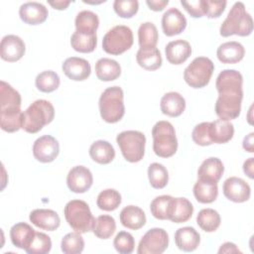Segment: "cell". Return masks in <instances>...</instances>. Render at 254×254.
Here are the masks:
<instances>
[{
  "label": "cell",
  "instance_id": "cell-18",
  "mask_svg": "<svg viewBox=\"0 0 254 254\" xmlns=\"http://www.w3.org/2000/svg\"><path fill=\"white\" fill-rule=\"evenodd\" d=\"M49 15L45 5L39 2H26L20 6L19 16L28 25H39L44 23Z\"/></svg>",
  "mask_w": 254,
  "mask_h": 254
},
{
  "label": "cell",
  "instance_id": "cell-34",
  "mask_svg": "<svg viewBox=\"0 0 254 254\" xmlns=\"http://www.w3.org/2000/svg\"><path fill=\"white\" fill-rule=\"evenodd\" d=\"M75 28L77 32L96 34V30L99 26L98 16L89 10L80 11L75 17Z\"/></svg>",
  "mask_w": 254,
  "mask_h": 254
},
{
  "label": "cell",
  "instance_id": "cell-26",
  "mask_svg": "<svg viewBox=\"0 0 254 254\" xmlns=\"http://www.w3.org/2000/svg\"><path fill=\"white\" fill-rule=\"evenodd\" d=\"M36 231L26 222H18L10 229V238L14 246L26 250L32 242Z\"/></svg>",
  "mask_w": 254,
  "mask_h": 254
},
{
  "label": "cell",
  "instance_id": "cell-50",
  "mask_svg": "<svg viewBox=\"0 0 254 254\" xmlns=\"http://www.w3.org/2000/svg\"><path fill=\"white\" fill-rule=\"evenodd\" d=\"M218 253H241V251L238 249L236 244L232 242H225L218 249Z\"/></svg>",
  "mask_w": 254,
  "mask_h": 254
},
{
  "label": "cell",
  "instance_id": "cell-15",
  "mask_svg": "<svg viewBox=\"0 0 254 254\" xmlns=\"http://www.w3.org/2000/svg\"><path fill=\"white\" fill-rule=\"evenodd\" d=\"M26 51L24 41L16 35H6L2 38L0 44L1 59L14 63L22 59Z\"/></svg>",
  "mask_w": 254,
  "mask_h": 254
},
{
  "label": "cell",
  "instance_id": "cell-12",
  "mask_svg": "<svg viewBox=\"0 0 254 254\" xmlns=\"http://www.w3.org/2000/svg\"><path fill=\"white\" fill-rule=\"evenodd\" d=\"M60 153L58 140L51 135H44L38 138L33 145V155L41 163L53 162Z\"/></svg>",
  "mask_w": 254,
  "mask_h": 254
},
{
  "label": "cell",
  "instance_id": "cell-48",
  "mask_svg": "<svg viewBox=\"0 0 254 254\" xmlns=\"http://www.w3.org/2000/svg\"><path fill=\"white\" fill-rule=\"evenodd\" d=\"M227 2L226 1H211V0H204V8H205V15L207 18H218L223 11L225 10Z\"/></svg>",
  "mask_w": 254,
  "mask_h": 254
},
{
  "label": "cell",
  "instance_id": "cell-45",
  "mask_svg": "<svg viewBox=\"0 0 254 254\" xmlns=\"http://www.w3.org/2000/svg\"><path fill=\"white\" fill-rule=\"evenodd\" d=\"M113 245L120 254H130L135 247V240L131 233L127 231H120L114 238Z\"/></svg>",
  "mask_w": 254,
  "mask_h": 254
},
{
  "label": "cell",
  "instance_id": "cell-27",
  "mask_svg": "<svg viewBox=\"0 0 254 254\" xmlns=\"http://www.w3.org/2000/svg\"><path fill=\"white\" fill-rule=\"evenodd\" d=\"M193 213L191 202L186 197H173L169 220L175 223L188 221Z\"/></svg>",
  "mask_w": 254,
  "mask_h": 254
},
{
  "label": "cell",
  "instance_id": "cell-23",
  "mask_svg": "<svg viewBox=\"0 0 254 254\" xmlns=\"http://www.w3.org/2000/svg\"><path fill=\"white\" fill-rule=\"evenodd\" d=\"M224 172V166L220 159L209 157L205 159L197 171V179L218 183Z\"/></svg>",
  "mask_w": 254,
  "mask_h": 254
},
{
  "label": "cell",
  "instance_id": "cell-17",
  "mask_svg": "<svg viewBox=\"0 0 254 254\" xmlns=\"http://www.w3.org/2000/svg\"><path fill=\"white\" fill-rule=\"evenodd\" d=\"M187 19L178 8L168 9L162 16V29L166 36L181 34L187 28Z\"/></svg>",
  "mask_w": 254,
  "mask_h": 254
},
{
  "label": "cell",
  "instance_id": "cell-30",
  "mask_svg": "<svg viewBox=\"0 0 254 254\" xmlns=\"http://www.w3.org/2000/svg\"><path fill=\"white\" fill-rule=\"evenodd\" d=\"M90 158L101 165L109 164L115 158V150L113 146L105 140H97L93 142L89 148Z\"/></svg>",
  "mask_w": 254,
  "mask_h": 254
},
{
  "label": "cell",
  "instance_id": "cell-24",
  "mask_svg": "<svg viewBox=\"0 0 254 254\" xmlns=\"http://www.w3.org/2000/svg\"><path fill=\"white\" fill-rule=\"evenodd\" d=\"M245 55V49L242 44L231 41L221 44L216 51L217 59L222 64H236L240 62Z\"/></svg>",
  "mask_w": 254,
  "mask_h": 254
},
{
  "label": "cell",
  "instance_id": "cell-28",
  "mask_svg": "<svg viewBox=\"0 0 254 254\" xmlns=\"http://www.w3.org/2000/svg\"><path fill=\"white\" fill-rule=\"evenodd\" d=\"M209 135L212 144L227 143L234 135V126L229 121L217 119L209 122Z\"/></svg>",
  "mask_w": 254,
  "mask_h": 254
},
{
  "label": "cell",
  "instance_id": "cell-41",
  "mask_svg": "<svg viewBox=\"0 0 254 254\" xmlns=\"http://www.w3.org/2000/svg\"><path fill=\"white\" fill-rule=\"evenodd\" d=\"M173 196L171 195H159L155 197L150 204V210L152 215L160 220L169 219Z\"/></svg>",
  "mask_w": 254,
  "mask_h": 254
},
{
  "label": "cell",
  "instance_id": "cell-44",
  "mask_svg": "<svg viewBox=\"0 0 254 254\" xmlns=\"http://www.w3.org/2000/svg\"><path fill=\"white\" fill-rule=\"evenodd\" d=\"M113 9L119 17L129 19L138 12L139 2L137 0H115Z\"/></svg>",
  "mask_w": 254,
  "mask_h": 254
},
{
  "label": "cell",
  "instance_id": "cell-33",
  "mask_svg": "<svg viewBox=\"0 0 254 254\" xmlns=\"http://www.w3.org/2000/svg\"><path fill=\"white\" fill-rule=\"evenodd\" d=\"M71 48L78 53H91L95 50L97 45L96 34L80 33L75 31L70 38Z\"/></svg>",
  "mask_w": 254,
  "mask_h": 254
},
{
  "label": "cell",
  "instance_id": "cell-20",
  "mask_svg": "<svg viewBox=\"0 0 254 254\" xmlns=\"http://www.w3.org/2000/svg\"><path fill=\"white\" fill-rule=\"evenodd\" d=\"M165 54L168 62L172 64H182L191 55V47L188 41L179 39L167 44Z\"/></svg>",
  "mask_w": 254,
  "mask_h": 254
},
{
  "label": "cell",
  "instance_id": "cell-32",
  "mask_svg": "<svg viewBox=\"0 0 254 254\" xmlns=\"http://www.w3.org/2000/svg\"><path fill=\"white\" fill-rule=\"evenodd\" d=\"M138 64L147 70H156L162 65V56L157 48L154 49H139L136 54Z\"/></svg>",
  "mask_w": 254,
  "mask_h": 254
},
{
  "label": "cell",
  "instance_id": "cell-42",
  "mask_svg": "<svg viewBox=\"0 0 254 254\" xmlns=\"http://www.w3.org/2000/svg\"><path fill=\"white\" fill-rule=\"evenodd\" d=\"M61 248L64 254H79L84 249V240L80 233L69 232L63 237Z\"/></svg>",
  "mask_w": 254,
  "mask_h": 254
},
{
  "label": "cell",
  "instance_id": "cell-40",
  "mask_svg": "<svg viewBox=\"0 0 254 254\" xmlns=\"http://www.w3.org/2000/svg\"><path fill=\"white\" fill-rule=\"evenodd\" d=\"M150 185L157 190L164 189L169 182V173L166 167L159 163H152L148 168Z\"/></svg>",
  "mask_w": 254,
  "mask_h": 254
},
{
  "label": "cell",
  "instance_id": "cell-37",
  "mask_svg": "<svg viewBox=\"0 0 254 254\" xmlns=\"http://www.w3.org/2000/svg\"><path fill=\"white\" fill-rule=\"evenodd\" d=\"M221 222L219 213L212 208H203L199 210L196 216L197 225L205 232L215 231Z\"/></svg>",
  "mask_w": 254,
  "mask_h": 254
},
{
  "label": "cell",
  "instance_id": "cell-5",
  "mask_svg": "<svg viewBox=\"0 0 254 254\" xmlns=\"http://www.w3.org/2000/svg\"><path fill=\"white\" fill-rule=\"evenodd\" d=\"M124 93L119 86L107 87L99 97V111L101 118L107 123H116L125 114L123 102Z\"/></svg>",
  "mask_w": 254,
  "mask_h": 254
},
{
  "label": "cell",
  "instance_id": "cell-38",
  "mask_svg": "<svg viewBox=\"0 0 254 254\" xmlns=\"http://www.w3.org/2000/svg\"><path fill=\"white\" fill-rule=\"evenodd\" d=\"M121 194L118 190L114 189H106L99 192L96 199V204L101 210L112 211L121 204Z\"/></svg>",
  "mask_w": 254,
  "mask_h": 254
},
{
  "label": "cell",
  "instance_id": "cell-47",
  "mask_svg": "<svg viewBox=\"0 0 254 254\" xmlns=\"http://www.w3.org/2000/svg\"><path fill=\"white\" fill-rule=\"evenodd\" d=\"M182 6L186 11L193 18H200L205 15L204 0H194V1H181Z\"/></svg>",
  "mask_w": 254,
  "mask_h": 254
},
{
  "label": "cell",
  "instance_id": "cell-1",
  "mask_svg": "<svg viewBox=\"0 0 254 254\" xmlns=\"http://www.w3.org/2000/svg\"><path fill=\"white\" fill-rule=\"evenodd\" d=\"M243 77L235 69H223L216 78L215 87L218 98L215 102V113L221 120L230 121L240 115L243 98Z\"/></svg>",
  "mask_w": 254,
  "mask_h": 254
},
{
  "label": "cell",
  "instance_id": "cell-2",
  "mask_svg": "<svg viewBox=\"0 0 254 254\" xmlns=\"http://www.w3.org/2000/svg\"><path fill=\"white\" fill-rule=\"evenodd\" d=\"M21 95L9 83L0 81V126L8 133H13L22 128Z\"/></svg>",
  "mask_w": 254,
  "mask_h": 254
},
{
  "label": "cell",
  "instance_id": "cell-16",
  "mask_svg": "<svg viewBox=\"0 0 254 254\" xmlns=\"http://www.w3.org/2000/svg\"><path fill=\"white\" fill-rule=\"evenodd\" d=\"M62 69L69 79L74 81L86 79L91 72L90 64L86 60L77 57L67 58L63 63Z\"/></svg>",
  "mask_w": 254,
  "mask_h": 254
},
{
  "label": "cell",
  "instance_id": "cell-51",
  "mask_svg": "<svg viewBox=\"0 0 254 254\" xmlns=\"http://www.w3.org/2000/svg\"><path fill=\"white\" fill-rule=\"evenodd\" d=\"M254 158L247 159L243 164V172L250 179L254 178Z\"/></svg>",
  "mask_w": 254,
  "mask_h": 254
},
{
  "label": "cell",
  "instance_id": "cell-46",
  "mask_svg": "<svg viewBox=\"0 0 254 254\" xmlns=\"http://www.w3.org/2000/svg\"><path fill=\"white\" fill-rule=\"evenodd\" d=\"M193 142L199 146H209L212 144L209 135V122H201L193 128L191 132Z\"/></svg>",
  "mask_w": 254,
  "mask_h": 254
},
{
  "label": "cell",
  "instance_id": "cell-11",
  "mask_svg": "<svg viewBox=\"0 0 254 254\" xmlns=\"http://www.w3.org/2000/svg\"><path fill=\"white\" fill-rule=\"evenodd\" d=\"M169 235L163 228L155 227L149 229L141 238L138 254H162L168 248Z\"/></svg>",
  "mask_w": 254,
  "mask_h": 254
},
{
  "label": "cell",
  "instance_id": "cell-10",
  "mask_svg": "<svg viewBox=\"0 0 254 254\" xmlns=\"http://www.w3.org/2000/svg\"><path fill=\"white\" fill-rule=\"evenodd\" d=\"M214 70V64L206 57H197L186 67L185 81L192 88H201L208 84Z\"/></svg>",
  "mask_w": 254,
  "mask_h": 254
},
{
  "label": "cell",
  "instance_id": "cell-52",
  "mask_svg": "<svg viewBox=\"0 0 254 254\" xmlns=\"http://www.w3.org/2000/svg\"><path fill=\"white\" fill-rule=\"evenodd\" d=\"M253 137H254V133L251 132L249 133L247 136L244 137L243 139V149L249 153H253L254 152V145H253Z\"/></svg>",
  "mask_w": 254,
  "mask_h": 254
},
{
  "label": "cell",
  "instance_id": "cell-43",
  "mask_svg": "<svg viewBox=\"0 0 254 254\" xmlns=\"http://www.w3.org/2000/svg\"><path fill=\"white\" fill-rule=\"evenodd\" d=\"M52 249V240L49 235L43 232L35 233V236L25 250L28 254H47Z\"/></svg>",
  "mask_w": 254,
  "mask_h": 254
},
{
  "label": "cell",
  "instance_id": "cell-6",
  "mask_svg": "<svg viewBox=\"0 0 254 254\" xmlns=\"http://www.w3.org/2000/svg\"><path fill=\"white\" fill-rule=\"evenodd\" d=\"M153 150L161 158H170L178 150V139L172 123L169 121H158L153 129Z\"/></svg>",
  "mask_w": 254,
  "mask_h": 254
},
{
  "label": "cell",
  "instance_id": "cell-49",
  "mask_svg": "<svg viewBox=\"0 0 254 254\" xmlns=\"http://www.w3.org/2000/svg\"><path fill=\"white\" fill-rule=\"evenodd\" d=\"M146 4L148 7L156 12L164 10V8L169 4L168 0H147Z\"/></svg>",
  "mask_w": 254,
  "mask_h": 254
},
{
  "label": "cell",
  "instance_id": "cell-14",
  "mask_svg": "<svg viewBox=\"0 0 254 254\" xmlns=\"http://www.w3.org/2000/svg\"><path fill=\"white\" fill-rule=\"evenodd\" d=\"M224 196L233 202H244L250 198V186L241 178L230 177L226 179L222 187Z\"/></svg>",
  "mask_w": 254,
  "mask_h": 254
},
{
  "label": "cell",
  "instance_id": "cell-31",
  "mask_svg": "<svg viewBox=\"0 0 254 254\" xmlns=\"http://www.w3.org/2000/svg\"><path fill=\"white\" fill-rule=\"evenodd\" d=\"M193 195L200 203L213 202L218 195L217 183L198 179L193 186Z\"/></svg>",
  "mask_w": 254,
  "mask_h": 254
},
{
  "label": "cell",
  "instance_id": "cell-53",
  "mask_svg": "<svg viewBox=\"0 0 254 254\" xmlns=\"http://www.w3.org/2000/svg\"><path fill=\"white\" fill-rule=\"evenodd\" d=\"M48 3L57 10H64L70 4V1H63V0H56V1H48Z\"/></svg>",
  "mask_w": 254,
  "mask_h": 254
},
{
  "label": "cell",
  "instance_id": "cell-3",
  "mask_svg": "<svg viewBox=\"0 0 254 254\" xmlns=\"http://www.w3.org/2000/svg\"><path fill=\"white\" fill-rule=\"evenodd\" d=\"M55 117L53 104L45 99L34 101L22 114V129L27 133L35 134L50 124Z\"/></svg>",
  "mask_w": 254,
  "mask_h": 254
},
{
  "label": "cell",
  "instance_id": "cell-36",
  "mask_svg": "<svg viewBox=\"0 0 254 254\" xmlns=\"http://www.w3.org/2000/svg\"><path fill=\"white\" fill-rule=\"evenodd\" d=\"M115 230L116 222L111 215L103 214L95 218L92 231L97 238L108 239L114 234Z\"/></svg>",
  "mask_w": 254,
  "mask_h": 254
},
{
  "label": "cell",
  "instance_id": "cell-29",
  "mask_svg": "<svg viewBox=\"0 0 254 254\" xmlns=\"http://www.w3.org/2000/svg\"><path fill=\"white\" fill-rule=\"evenodd\" d=\"M95 73L102 81H112L120 76L121 66L115 60L101 58L95 64Z\"/></svg>",
  "mask_w": 254,
  "mask_h": 254
},
{
  "label": "cell",
  "instance_id": "cell-9",
  "mask_svg": "<svg viewBox=\"0 0 254 254\" xmlns=\"http://www.w3.org/2000/svg\"><path fill=\"white\" fill-rule=\"evenodd\" d=\"M132 30L125 25H117L110 29L102 39V49L105 53L118 56L128 51L133 45Z\"/></svg>",
  "mask_w": 254,
  "mask_h": 254
},
{
  "label": "cell",
  "instance_id": "cell-21",
  "mask_svg": "<svg viewBox=\"0 0 254 254\" xmlns=\"http://www.w3.org/2000/svg\"><path fill=\"white\" fill-rule=\"evenodd\" d=\"M160 107L163 114L170 117H178L186 109V100L179 92L170 91L165 93L161 98Z\"/></svg>",
  "mask_w": 254,
  "mask_h": 254
},
{
  "label": "cell",
  "instance_id": "cell-19",
  "mask_svg": "<svg viewBox=\"0 0 254 254\" xmlns=\"http://www.w3.org/2000/svg\"><path fill=\"white\" fill-rule=\"evenodd\" d=\"M29 219L35 226L48 231H54L58 229L61 224L59 214L55 210L47 208L34 209L31 211Z\"/></svg>",
  "mask_w": 254,
  "mask_h": 254
},
{
  "label": "cell",
  "instance_id": "cell-22",
  "mask_svg": "<svg viewBox=\"0 0 254 254\" xmlns=\"http://www.w3.org/2000/svg\"><path fill=\"white\" fill-rule=\"evenodd\" d=\"M175 242L180 250L185 252H191L198 247L200 242V235L193 227H181L175 233Z\"/></svg>",
  "mask_w": 254,
  "mask_h": 254
},
{
  "label": "cell",
  "instance_id": "cell-13",
  "mask_svg": "<svg viewBox=\"0 0 254 254\" xmlns=\"http://www.w3.org/2000/svg\"><path fill=\"white\" fill-rule=\"evenodd\" d=\"M93 183V177L89 169L84 166L71 168L66 177V185L69 190L75 193L87 191Z\"/></svg>",
  "mask_w": 254,
  "mask_h": 254
},
{
  "label": "cell",
  "instance_id": "cell-35",
  "mask_svg": "<svg viewBox=\"0 0 254 254\" xmlns=\"http://www.w3.org/2000/svg\"><path fill=\"white\" fill-rule=\"evenodd\" d=\"M159 39L158 30L152 22L142 23L138 29V42L140 49H154Z\"/></svg>",
  "mask_w": 254,
  "mask_h": 254
},
{
  "label": "cell",
  "instance_id": "cell-8",
  "mask_svg": "<svg viewBox=\"0 0 254 254\" xmlns=\"http://www.w3.org/2000/svg\"><path fill=\"white\" fill-rule=\"evenodd\" d=\"M116 142L124 159L130 163L141 161L145 154V135L136 130H127L119 133Z\"/></svg>",
  "mask_w": 254,
  "mask_h": 254
},
{
  "label": "cell",
  "instance_id": "cell-25",
  "mask_svg": "<svg viewBox=\"0 0 254 254\" xmlns=\"http://www.w3.org/2000/svg\"><path fill=\"white\" fill-rule=\"evenodd\" d=\"M120 222L124 227L138 230L146 224V214L136 205H127L120 211Z\"/></svg>",
  "mask_w": 254,
  "mask_h": 254
},
{
  "label": "cell",
  "instance_id": "cell-4",
  "mask_svg": "<svg viewBox=\"0 0 254 254\" xmlns=\"http://www.w3.org/2000/svg\"><path fill=\"white\" fill-rule=\"evenodd\" d=\"M252 31L253 20L251 15L246 11L245 5L242 2H235L220 26V35L222 37L232 35L246 37L249 36Z\"/></svg>",
  "mask_w": 254,
  "mask_h": 254
},
{
  "label": "cell",
  "instance_id": "cell-39",
  "mask_svg": "<svg viewBox=\"0 0 254 254\" xmlns=\"http://www.w3.org/2000/svg\"><path fill=\"white\" fill-rule=\"evenodd\" d=\"M36 87L46 93L53 92L58 89L61 83L59 74L54 70H45L40 72L35 80Z\"/></svg>",
  "mask_w": 254,
  "mask_h": 254
},
{
  "label": "cell",
  "instance_id": "cell-7",
  "mask_svg": "<svg viewBox=\"0 0 254 254\" xmlns=\"http://www.w3.org/2000/svg\"><path fill=\"white\" fill-rule=\"evenodd\" d=\"M64 214L68 225L78 233H86L92 230L95 218L88 204L81 199L69 200L64 209Z\"/></svg>",
  "mask_w": 254,
  "mask_h": 254
}]
</instances>
